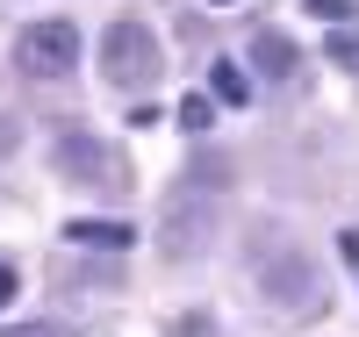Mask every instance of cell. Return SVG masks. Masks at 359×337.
Returning a JSON list of instances; mask_svg holds the SVG:
<instances>
[{
	"label": "cell",
	"mask_w": 359,
	"mask_h": 337,
	"mask_svg": "<svg viewBox=\"0 0 359 337\" xmlns=\"http://www.w3.org/2000/svg\"><path fill=\"white\" fill-rule=\"evenodd\" d=\"M216 194H223V158H216V165L194 158L187 179L172 187L165 216H158V252H165V259H194L201 244L216 237Z\"/></svg>",
	"instance_id": "cell-1"
},
{
	"label": "cell",
	"mask_w": 359,
	"mask_h": 337,
	"mask_svg": "<svg viewBox=\"0 0 359 337\" xmlns=\"http://www.w3.org/2000/svg\"><path fill=\"white\" fill-rule=\"evenodd\" d=\"M158 65H165V57H158V36H151L144 22H108V29H101V79H108V86H130V94H137V86L158 79Z\"/></svg>",
	"instance_id": "cell-2"
},
{
	"label": "cell",
	"mask_w": 359,
	"mask_h": 337,
	"mask_svg": "<svg viewBox=\"0 0 359 337\" xmlns=\"http://www.w3.org/2000/svg\"><path fill=\"white\" fill-rule=\"evenodd\" d=\"M15 65L29 72V79H65L72 65H79V29L72 22H29L22 36H15Z\"/></svg>",
	"instance_id": "cell-3"
},
{
	"label": "cell",
	"mask_w": 359,
	"mask_h": 337,
	"mask_svg": "<svg viewBox=\"0 0 359 337\" xmlns=\"http://www.w3.org/2000/svg\"><path fill=\"white\" fill-rule=\"evenodd\" d=\"M50 158H57V172H65L72 187H123L115 151H101V137H86V130H57Z\"/></svg>",
	"instance_id": "cell-4"
},
{
	"label": "cell",
	"mask_w": 359,
	"mask_h": 337,
	"mask_svg": "<svg viewBox=\"0 0 359 337\" xmlns=\"http://www.w3.org/2000/svg\"><path fill=\"white\" fill-rule=\"evenodd\" d=\"M273 287H280V301H287V309H309L316 273H309L302 259H273V266H266V294H273Z\"/></svg>",
	"instance_id": "cell-5"
},
{
	"label": "cell",
	"mask_w": 359,
	"mask_h": 337,
	"mask_svg": "<svg viewBox=\"0 0 359 337\" xmlns=\"http://www.w3.org/2000/svg\"><path fill=\"white\" fill-rule=\"evenodd\" d=\"M65 237H72V244H86V252H130V244H137V230H130V223H101V216L65 223Z\"/></svg>",
	"instance_id": "cell-6"
},
{
	"label": "cell",
	"mask_w": 359,
	"mask_h": 337,
	"mask_svg": "<svg viewBox=\"0 0 359 337\" xmlns=\"http://www.w3.org/2000/svg\"><path fill=\"white\" fill-rule=\"evenodd\" d=\"M252 65H259L266 79H287V72H294V43L280 36V29H259V36H252Z\"/></svg>",
	"instance_id": "cell-7"
},
{
	"label": "cell",
	"mask_w": 359,
	"mask_h": 337,
	"mask_svg": "<svg viewBox=\"0 0 359 337\" xmlns=\"http://www.w3.org/2000/svg\"><path fill=\"white\" fill-rule=\"evenodd\" d=\"M208 94H216L223 108H245L252 101V79L237 72V65H216V72H208Z\"/></svg>",
	"instance_id": "cell-8"
},
{
	"label": "cell",
	"mask_w": 359,
	"mask_h": 337,
	"mask_svg": "<svg viewBox=\"0 0 359 337\" xmlns=\"http://www.w3.org/2000/svg\"><path fill=\"white\" fill-rule=\"evenodd\" d=\"M216 122V94H187L180 101V130H208Z\"/></svg>",
	"instance_id": "cell-9"
},
{
	"label": "cell",
	"mask_w": 359,
	"mask_h": 337,
	"mask_svg": "<svg viewBox=\"0 0 359 337\" xmlns=\"http://www.w3.org/2000/svg\"><path fill=\"white\" fill-rule=\"evenodd\" d=\"M316 22H352V0H309Z\"/></svg>",
	"instance_id": "cell-10"
},
{
	"label": "cell",
	"mask_w": 359,
	"mask_h": 337,
	"mask_svg": "<svg viewBox=\"0 0 359 337\" xmlns=\"http://www.w3.org/2000/svg\"><path fill=\"white\" fill-rule=\"evenodd\" d=\"M0 337H65V323H15V330H0Z\"/></svg>",
	"instance_id": "cell-11"
},
{
	"label": "cell",
	"mask_w": 359,
	"mask_h": 337,
	"mask_svg": "<svg viewBox=\"0 0 359 337\" xmlns=\"http://www.w3.org/2000/svg\"><path fill=\"white\" fill-rule=\"evenodd\" d=\"M15 294H22V273H15V266H0V309H8Z\"/></svg>",
	"instance_id": "cell-12"
},
{
	"label": "cell",
	"mask_w": 359,
	"mask_h": 337,
	"mask_svg": "<svg viewBox=\"0 0 359 337\" xmlns=\"http://www.w3.org/2000/svg\"><path fill=\"white\" fill-rule=\"evenodd\" d=\"M338 252H345V259H359V230H345V237H338Z\"/></svg>",
	"instance_id": "cell-13"
}]
</instances>
